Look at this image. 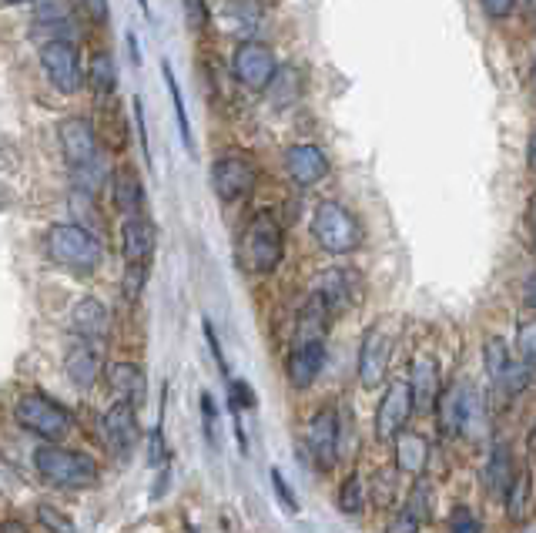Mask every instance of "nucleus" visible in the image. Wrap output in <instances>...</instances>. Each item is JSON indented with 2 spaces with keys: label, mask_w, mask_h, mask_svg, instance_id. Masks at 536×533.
<instances>
[{
  "label": "nucleus",
  "mask_w": 536,
  "mask_h": 533,
  "mask_svg": "<svg viewBox=\"0 0 536 533\" xmlns=\"http://www.w3.org/2000/svg\"><path fill=\"white\" fill-rule=\"evenodd\" d=\"M533 84H536V64H533Z\"/></svg>",
  "instance_id": "obj_57"
},
{
  "label": "nucleus",
  "mask_w": 536,
  "mask_h": 533,
  "mask_svg": "<svg viewBox=\"0 0 536 533\" xmlns=\"http://www.w3.org/2000/svg\"><path fill=\"white\" fill-rule=\"evenodd\" d=\"M71 171V188H78V192H88V195H98L104 185H108L111 171L98 161H91V165H81V168H67Z\"/></svg>",
  "instance_id": "obj_34"
},
{
  "label": "nucleus",
  "mask_w": 536,
  "mask_h": 533,
  "mask_svg": "<svg viewBox=\"0 0 536 533\" xmlns=\"http://www.w3.org/2000/svg\"><path fill=\"white\" fill-rule=\"evenodd\" d=\"M44 252L47 259L61 269H71L78 275H91L104 259L98 232L84 228L78 222H57L44 232Z\"/></svg>",
  "instance_id": "obj_2"
},
{
  "label": "nucleus",
  "mask_w": 536,
  "mask_h": 533,
  "mask_svg": "<svg viewBox=\"0 0 536 533\" xmlns=\"http://www.w3.org/2000/svg\"><path fill=\"white\" fill-rule=\"evenodd\" d=\"M161 81H165V88H168L171 108H175V125H178L181 145H185L188 155H195V135H191V121H188V108H185V94H181L178 74H175V68H171L168 57H161Z\"/></svg>",
  "instance_id": "obj_25"
},
{
  "label": "nucleus",
  "mask_w": 536,
  "mask_h": 533,
  "mask_svg": "<svg viewBox=\"0 0 536 533\" xmlns=\"http://www.w3.org/2000/svg\"><path fill=\"white\" fill-rule=\"evenodd\" d=\"M279 71V57L258 37H245L242 44L232 51V78L242 84L245 91H265L268 81Z\"/></svg>",
  "instance_id": "obj_9"
},
{
  "label": "nucleus",
  "mask_w": 536,
  "mask_h": 533,
  "mask_svg": "<svg viewBox=\"0 0 536 533\" xmlns=\"http://www.w3.org/2000/svg\"><path fill=\"white\" fill-rule=\"evenodd\" d=\"M530 497H533V477H530V470L513 473L510 490H506V497H503V500H506V510H510V520H523V517H526Z\"/></svg>",
  "instance_id": "obj_32"
},
{
  "label": "nucleus",
  "mask_w": 536,
  "mask_h": 533,
  "mask_svg": "<svg viewBox=\"0 0 536 533\" xmlns=\"http://www.w3.org/2000/svg\"><path fill=\"white\" fill-rule=\"evenodd\" d=\"M37 61H41L47 84H51L57 94H64V98L78 94L84 84H88V71H84V64H81V51L71 37H47L41 44V51H37Z\"/></svg>",
  "instance_id": "obj_5"
},
{
  "label": "nucleus",
  "mask_w": 536,
  "mask_h": 533,
  "mask_svg": "<svg viewBox=\"0 0 536 533\" xmlns=\"http://www.w3.org/2000/svg\"><path fill=\"white\" fill-rule=\"evenodd\" d=\"M516 4H520V0H480L483 14L490 17V21H506V17L516 11Z\"/></svg>",
  "instance_id": "obj_42"
},
{
  "label": "nucleus",
  "mask_w": 536,
  "mask_h": 533,
  "mask_svg": "<svg viewBox=\"0 0 536 533\" xmlns=\"http://www.w3.org/2000/svg\"><path fill=\"white\" fill-rule=\"evenodd\" d=\"M165 456H168V450H165V436H161V426L158 430H151V466H161L165 463Z\"/></svg>",
  "instance_id": "obj_48"
},
{
  "label": "nucleus",
  "mask_w": 536,
  "mask_h": 533,
  "mask_svg": "<svg viewBox=\"0 0 536 533\" xmlns=\"http://www.w3.org/2000/svg\"><path fill=\"white\" fill-rule=\"evenodd\" d=\"M0 4H7V7H17V4H34V0H0Z\"/></svg>",
  "instance_id": "obj_55"
},
{
  "label": "nucleus",
  "mask_w": 536,
  "mask_h": 533,
  "mask_svg": "<svg viewBox=\"0 0 536 533\" xmlns=\"http://www.w3.org/2000/svg\"><path fill=\"white\" fill-rule=\"evenodd\" d=\"M483 363H486V373H490V379L500 386L503 376L510 373V366H513L510 349H506V342L500 336H490L483 342Z\"/></svg>",
  "instance_id": "obj_33"
},
{
  "label": "nucleus",
  "mask_w": 536,
  "mask_h": 533,
  "mask_svg": "<svg viewBox=\"0 0 536 533\" xmlns=\"http://www.w3.org/2000/svg\"><path fill=\"white\" fill-rule=\"evenodd\" d=\"M108 192H111V208H114V212H118L121 218L145 215L148 188H145V182H141V171L134 168V165H118V168H111Z\"/></svg>",
  "instance_id": "obj_17"
},
{
  "label": "nucleus",
  "mask_w": 536,
  "mask_h": 533,
  "mask_svg": "<svg viewBox=\"0 0 536 533\" xmlns=\"http://www.w3.org/2000/svg\"><path fill=\"white\" fill-rule=\"evenodd\" d=\"M510 480H513L510 446L496 443L493 453H490V463H486V487H490L493 497H506V490H510Z\"/></svg>",
  "instance_id": "obj_30"
},
{
  "label": "nucleus",
  "mask_w": 536,
  "mask_h": 533,
  "mask_svg": "<svg viewBox=\"0 0 536 533\" xmlns=\"http://www.w3.org/2000/svg\"><path fill=\"white\" fill-rule=\"evenodd\" d=\"M426 517H429V487L426 483H416L409 500L402 503V510L396 513V520L389 523V533H419Z\"/></svg>",
  "instance_id": "obj_27"
},
{
  "label": "nucleus",
  "mask_w": 536,
  "mask_h": 533,
  "mask_svg": "<svg viewBox=\"0 0 536 533\" xmlns=\"http://www.w3.org/2000/svg\"><path fill=\"white\" fill-rule=\"evenodd\" d=\"M530 443H533V450H536V433H533V440H530Z\"/></svg>",
  "instance_id": "obj_56"
},
{
  "label": "nucleus",
  "mask_w": 536,
  "mask_h": 533,
  "mask_svg": "<svg viewBox=\"0 0 536 533\" xmlns=\"http://www.w3.org/2000/svg\"><path fill=\"white\" fill-rule=\"evenodd\" d=\"M238 259L252 275H272L285 262V228L275 212H255L238 239Z\"/></svg>",
  "instance_id": "obj_1"
},
{
  "label": "nucleus",
  "mask_w": 536,
  "mask_h": 533,
  "mask_svg": "<svg viewBox=\"0 0 536 533\" xmlns=\"http://www.w3.org/2000/svg\"><path fill=\"white\" fill-rule=\"evenodd\" d=\"M158 249V225L148 215H131L121 222V255L124 265L151 262Z\"/></svg>",
  "instance_id": "obj_18"
},
{
  "label": "nucleus",
  "mask_w": 536,
  "mask_h": 533,
  "mask_svg": "<svg viewBox=\"0 0 536 533\" xmlns=\"http://www.w3.org/2000/svg\"><path fill=\"white\" fill-rule=\"evenodd\" d=\"M530 228H533V239H536V192H533V198H530Z\"/></svg>",
  "instance_id": "obj_53"
},
{
  "label": "nucleus",
  "mask_w": 536,
  "mask_h": 533,
  "mask_svg": "<svg viewBox=\"0 0 536 533\" xmlns=\"http://www.w3.org/2000/svg\"><path fill=\"white\" fill-rule=\"evenodd\" d=\"M302 91H305V81H302V71L299 68H292V64H279V71H275V78L268 81V88H265V94H268V104L272 108H292L295 101L302 98Z\"/></svg>",
  "instance_id": "obj_26"
},
{
  "label": "nucleus",
  "mask_w": 536,
  "mask_h": 533,
  "mask_svg": "<svg viewBox=\"0 0 536 533\" xmlns=\"http://www.w3.org/2000/svg\"><path fill=\"white\" fill-rule=\"evenodd\" d=\"M332 319L335 316L329 312V306H325V302L315 292H309V299L302 302L299 316H295V336H292V342H325Z\"/></svg>",
  "instance_id": "obj_23"
},
{
  "label": "nucleus",
  "mask_w": 536,
  "mask_h": 533,
  "mask_svg": "<svg viewBox=\"0 0 536 533\" xmlns=\"http://www.w3.org/2000/svg\"><path fill=\"white\" fill-rule=\"evenodd\" d=\"M325 366V342H292L289 359H285V376L292 389H309L322 376Z\"/></svg>",
  "instance_id": "obj_19"
},
{
  "label": "nucleus",
  "mask_w": 536,
  "mask_h": 533,
  "mask_svg": "<svg viewBox=\"0 0 536 533\" xmlns=\"http://www.w3.org/2000/svg\"><path fill=\"white\" fill-rule=\"evenodd\" d=\"M392 349H396V332H392L389 319L372 322L359 346V383L366 389H376L386 379Z\"/></svg>",
  "instance_id": "obj_11"
},
{
  "label": "nucleus",
  "mask_w": 536,
  "mask_h": 533,
  "mask_svg": "<svg viewBox=\"0 0 536 533\" xmlns=\"http://www.w3.org/2000/svg\"><path fill=\"white\" fill-rule=\"evenodd\" d=\"M37 523H41L47 533H78L74 520L57 507H51V503H41V507H37Z\"/></svg>",
  "instance_id": "obj_37"
},
{
  "label": "nucleus",
  "mask_w": 536,
  "mask_h": 533,
  "mask_svg": "<svg viewBox=\"0 0 536 533\" xmlns=\"http://www.w3.org/2000/svg\"><path fill=\"white\" fill-rule=\"evenodd\" d=\"M124 44H128V54H131V64L134 68H141V61H145V54H141V44H138V34L128 31L124 34Z\"/></svg>",
  "instance_id": "obj_49"
},
{
  "label": "nucleus",
  "mask_w": 536,
  "mask_h": 533,
  "mask_svg": "<svg viewBox=\"0 0 536 533\" xmlns=\"http://www.w3.org/2000/svg\"><path fill=\"white\" fill-rule=\"evenodd\" d=\"M429 463V443L419 433L402 430L396 436V466L402 473H423Z\"/></svg>",
  "instance_id": "obj_29"
},
{
  "label": "nucleus",
  "mask_w": 536,
  "mask_h": 533,
  "mask_svg": "<svg viewBox=\"0 0 536 533\" xmlns=\"http://www.w3.org/2000/svg\"><path fill=\"white\" fill-rule=\"evenodd\" d=\"M362 507H366V483H362L359 473H352L339 490V510L352 517V513H359Z\"/></svg>",
  "instance_id": "obj_35"
},
{
  "label": "nucleus",
  "mask_w": 536,
  "mask_h": 533,
  "mask_svg": "<svg viewBox=\"0 0 536 533\" xmlns=\"http://www.w3.org/2000/svg\"><path fill=\"white\" fill-rule=\"evenodd\" d=\"M201 329H205V339H208V349H212V356H215V363H218V369L222 373H228V363H225V352H222V342H218V336H215V329H212V322H201Z\"/></svg>",
  "instance_id": "obj_47"
},
{
  "label": "nucleus",
  "mask_w": 536,
  "mask_h": 533,
  "mask_svg": "<svg viewBox=\"0 0 536 533\" xmlns=\"http://www.w3.org/2000/svg\"><path fill=\"white\" fill-rule=\"evenodd\" d=\"M282 165H285V175L292 178V185H299V188L322 185L332 171L329 155H325L319 145H312V141H299V145L285 148Z\"/></svg>",
  "instance_id": "obj_13"
},
{
  "label": "nucleus",
  "mask_w": 536,
  "mask_h": 533,
  "mask_svg": "<svg viewBox=\"0 0 536 533\" xmlns=\"http://www.w3.org/2000/svg\"><path fill=\"white\" fill-rule=\"evenodd\" d=\"M312 239L322 252L329 255H352L362 249L366 242V228H362L359 215L352 212L349 205L335 202V198H325V202L315 205L312 212Z\"/></svg>",
  "instance_id": "obj_3"
},
{
  "label": "nucleus",
  "mask_w": 536,
  "mask_h": 533,
  "mask_svg": "<svg viewBox=\"0 0 536 533\" xmlns=\"http://www.w3.org/2000/svg\"><path fill=\"white\" fill-rule=\"evenodd\" d=\"M88 88L94 91V98H98V101L114 98V91H118V64H114L111 51H94L91 54V61H88Z\"/></svg>",
  "instance_id": "obj_28"
},
{
  "label": "nucleus",
  "mask_w": 536,
  "mask_h": 533,
  "mask_svg": "<svg viewBox=\"0 0 536 533\" xmlns=\"http://www.w3.org/2000/svg\"><path fill=\"white\" fill-rule=\"evenodd\" d=\"M71 329H74V336H81L88 342H104L111 336L108 306H104L101 299H94V295H84L71 309Z\"/></svg>",
  "instance_id": "obj_20"
},
{
  "label": "nucleus",
  "mask_w": 536,
  "mask_h": 533,
  "mask_svg": "<svg viewBox=\"0 0 536 533\" xmlns=\"http://www.w3.org/2000/svg\"><path fill=\"white\" fill-rule=\"evenodd\" d=\"M148 272H151V262H131L128 269H124V279H121L124 299H128V302L141 299V292H145V282H148Z\"/></svg>",
  "instance_id": "obj_36"
},
{
  "label": "nucleus",
  "mask_w": 536,
  "mask_h": 533,
  "mask_svg": "<svg viewBox=\"0 0 536 533\" xmlns=\"http://www.w3.org/2000/svg\"><path fill=\"white\" fill-rule=\"evenodd\" d=\"M0 533H27V527L21 520H4L0 523Z\"/></svg>",
  "instance_id": "obj_51"
},
{
  "label": "nucleus",
  "mask_w": 536,
  "mask_h": 533,
  "mask_svg": "<svg viewBox=\"0 0 536 533\" xmlns=\"http://www.w3.org/2000/svg\"><path fill=\"white\" fill-rule=\"evenodd\" d=\"M134 108V138H138L141 145V158H145V165L151 168V138H148V118H145V101H141V94L131 101Z\"/></svg>",
  "instance_id": "obj_39"
},
{
  "label": "nucleus",
  "mask_w": 536,
  "mask_h": 533,
  "mask_svg": "<svg viewBox=\"0 0 536 533\" xmlns=\"http://www.w3.org/2000/svg\"><path fill=\"white\" fill-rule=\"evenodd\" d=\"M309 292L319 295L325 306H329L332 316H342V312H349L359 302L362 279L352 269H342V265H335V269H322L319 275H315Z\"/></svg>",
  "instance_id": "obj_12"
},
{
  "label": "nucleus",
  "mask_w": 536,
  "mask_h": 533,
  "mask_svg": "<svg viewBox=\"0 0 536 533\" xmlns=\"http://www.w3.org/2000/svg\"><path fill=\"white\" fill-rule=\"evenodd\" d=\"M523 302L536 312V272H533L530 279H526V285H523Z\"/></svg>",
  "instance_id": "obj_50"
},
{
  "label": "nucleus",
  "mask_w": 536,
  "mask_h": 533,
  "mask_svg": "<svg viewBox=\"0 0 536 533\" xmlns=\"http://www.w3.org/2000/svg\"><path fill=\"white\" fill-rule=\"evenodd\" d=\"M449 530L453 533H480V520L473 517V510L459 507L453 517H449Z\"/></svg>",
  "instance_id": "obj_43"
},
{
  "label": "nucleus",
  "mask_w": 536,
  "mask_h": 533,
  "mask_svg": "<svg viewBox=\"0 0 536 533\" xmlns=\"http://www.w3.org/2000/svg\"><path fill=\"white\" fill-rule=\"evenodd\" d=\"M108 386L114 399H124L131 406H141L148 396V379H145V369L138 363H111L108 366Z\"/></svg>",
  "instance_id": "obj_24"
},
{
  "label": "nucleus",
  "mask_w": 536,
  "mask_h": 533,
  "mask_svg": "<svg viewBox=\"0 0 536 533\" xmlns=\"http://www.w3.org/2000/svg\"><path fill=\"white\" fill-rule=\"evenodd\" d=\"M64 373L67 379H71L78 389H88L98 383V376H101V356H98V349H94V342L88 339H74L71 346H67L64 352Z\"/></svg>",
  "instance_id": "obj_21"
},
{
  "label": "nucleus",
  "mask_w": 536,
  "mask_h": 533,
  "mask_svg": "<svg viewBox=\"0 0 536 533\" xmlns=\"http://www.w3.org/2000/svg\"><path fill=\"white\" fill-rule=\"evenodd\" d=\"M272 483H275V493H279V500L285 503V510L299 513V500H295V493L289 490V483H285V477H282L279 470H272Z\"/></svg>",
  "instance_id": "obj_45"
},
{
  "label": "nucleus",
  "mask_w": 536,
  "mask_h": 533,
  "mask_svg": "<svg viewBox=\"0 0 536 533\" xmlns=\"http://www.w3.org/2000/svg\"><path fill=\"white\" fill-rule=\"evenodd\" d=\"M201 416H205V436L208 443H215V423H218V413H215V399L208 393H201Z\"/></svg>",
  "instance_id": "obj_46"
},
{
  "label": "nucleus",
  "mask_w": 536,
  "mask_h": 533,
  "mask_svg": "<svg viewBox=\"0 0 536 533\" xmlns=\"http://www.w3.org/2000/svg\"><path fill=\"white\" fill-rule=\"evenodd\" d=\"M228 403H232L235 413H242V409H255L252 386L242 383V379H232V383H228Z\"/></svg>",
  "instance_id": "obj_41"
},
{
  "label": "nucleus",
  "mask_w": 536,
  "mask_h": 533,
  "mask_svg": "<svg viewBox=\"0 0 536 533\" xmlns=\"http://www.w3.org/2000/svg\"><path fill=\"white\" fill-rule=\"evenodd\" d=\"M138 7H141V14H145L148 21H151V0H138Z\"/></svg>",
  "instance_id": "obj_54"
},
{
  "label": "nucleus",
  "mask_w": 536,
  "mask_h": 533,
  "mask_svg": "<svg viewBox=\"0 0 536 533\" xmlns=\"http://www.w3.org/2000/svg\"><path fill=\"white\" fill-rule=\"evenodd\" d=\"M181 11H185V21L195 34L212 27V7H208V0H181Z\"/></svg>",
  "instance_id": "obj_38"
},
{
  "label": "nucleus",
  "mask_w": 536,
  "mask_h": 533,
  "mask_svg": "<svg viewBox=\"0 0 536 533\" xmlns=\"http://www.w3.org/2000/svg\"><path fill=\"white\" fill-rule=\"evenodd\" d=\"M208 182H212V192L222 205H238L245 198H252L258 185V168L255 161L238 148L222 151L212 168H208Z\"/></svg>",
  "instance_id": "obj_6"
},
{
  "label": "nucleus",
  "mask_w": 536,
  "mask_h": 533,
  "mask_svg": "<svg viewBox=\"0 0 536 533\" xmlns=\"http://www.w3.org/2000/svg\"><path fill=\"white\" fill-rule=\"evenodd\" d=\"M439 406V426L443 433L449 436H480L483 426H486V416H483V403H480V393L466 383V379H456L446 393H439L436 399Z\"/></svg>",
  "instance_id": "obj_8"
},
{
  "label": "nucleus",
  "mask_w": 536,
  "mask_h": 533,
  "mask_svg": "<svg viewBox=\"0 0 536 533\" xmlns=\"http://www.w3.org/2000/svg\"><path fill=\"white\" fill-rule=\"evenodd\" d=\"M516 349H520L523 363L536 369V319L523 322V326H520V336H516Z\"/></svg>",
  "instance_id": "obj_40"
},
{
  "label": "nucleus",
  "mask_w": 536,
  "mask_h": 533,
  "mask_svg": "<svg viewBox=\"0 0 536 533\" xmlns=\"http://www.w3.org/2000/svg\"><path fill=\"white\" fill-rule=\"evenodd\" d=\"M526 161H530V168L536 171V131L530 135V145H526Z\"/></svg>",
  "instance_id": "obj_52"
},
{
  "label": "nucleus",
  "mask_w": 536,
  "mask_h": 533,
  "mask_svg": "<svg viewBox=\"0 0 536 533\" xmlns=\"http://www.w3.org/2000/svg\"><path fill=\"white\" fill-rule=\"evenodd\" d=\"M409 389H413V406L419 413H429V409L436 406L439 399V366L433 356H426V352H419L413 359V373H409Z\"/></svg>",
  "instance_id": "obj_22"
},
{
  "label": "nucleus",
  "mask_w": 536,
  "mask_h": 533,
  "mask_svg": "<svg viewBox=\"0 0 536 533\" xmlns=\"http://www.w3.org/2000/svg\"><path fill=\"white\" fill-rule=\"evenodd\" d=\"M339 413L332 406L319 409V413L309 420V430H305V446L312 453V463L319 470H332L335 460H339Z\"/></svg>",
  "instance_id": "obj_15"
},
{
  "label": "nucleus",
  "mask_w": 536,
  "mask_h": 533,
  "mask_svg": "<svg viewBox=\"0 0 536 533\" xmlns=\"http://www.w3.org/2000/svg\"><path fill=\"white\" fill-rule=\"evenodd\" d=\"M131 403H124V399H118L108 413L101 416V433H104V443H108V450L118 456V460H128V456L134 453V446H138L141 440V430H138V416H134Z\"/></svg>",
  "instance_id": "obj_14"
},
{
  "label": "nucleus",
  "mask_w": 536,
  "mask_h": 533,
  "mask_svg": "<svg viewBox=\"0 0 536 533\" xmlns=\"http://www.w3.org/2000/svg\"><path fill=\"white\" fill-rule=\"evenodd\" d=\"M81 11L88 14V21H94V24H108L111 0H81Z\"/></svg>",
  "instance_id": "obj_44"
},
{
  "label": "nucleus",
  "mask_w": 536,
  "mask_h": 533,
  "mask_svg": "<svg viewBox=\"0 0 536 533\" xmlns=\"http://www.w3.org/2000/svg\"><path fill=\"white\" fill-rule=\"evenodd\" d=\"M14 420L21 423V430L41 436L44 443H61L64 436L74 430L71 413L44 393H24L21 399H17Z\"/></svg>",
  "instance_id": "obj_7"
},
{
  "label": "nucleus",
  "mask_w": 536,
  "mask_h": 533,
  "mask_svg": "<svg viewBox=\"0 0 536 533\" xmlns=\"http://www.w3.org/2000/svg\"><path fill=\"white\" fill-rule=\"evenodd\" d=\"M413 389H409L406 379H396L386 396H382V403L376 409V436L379 440H396V436L406 430L409 416H413Z\"/></svg>",
  "instance_id": "obj_16"
},
{
  "label": "nucleus",
  "mask_w": 536,
  "mask_h": 533,
  "mask_svg": "<svg viewBox=\"0 0 536 533\" xmlns=\"http://www.w3.org/2000/svg\"><path fill=\"white\" fill-rule=\"evenodd\" d=\"M57 145L67 168H81L101 158V138L88 114H67L57 121Z\"/></svg>",
  "instance_id": "obj_10"
},
{
  "label": "nucleus",
  "mask_w": 536,
  "mask_h": 533,
  "mask_svg": "<svg viewBox=\"0 0 536 533\" xmlns=\"http://www.w3.org/2000/svg\"><path fill=\"white\" fill-rule=\"evenodd\" d=\"M34 21L47 27L51 37H61V27L74 21V0H34Z\"/></svg>",
  "instance_id": "obj_31"
},
{
  "label": "nucleus",
  "mask_w": 536,
  "mask_h": 533,
  "mask_svg": "<svg viewBox=\"0 0 536 533\" xmlns=\"http://www.w3.org/2000/svg\"><path fill=\"white\" fill-rule=\"evenodd\" d=\"M34 470L44 483L64 490H84L98 483V463L78 450H64L61 443H47L34 450Z\"/></svg>",
  "instance_id": "obj_4"
}]
</instances>
